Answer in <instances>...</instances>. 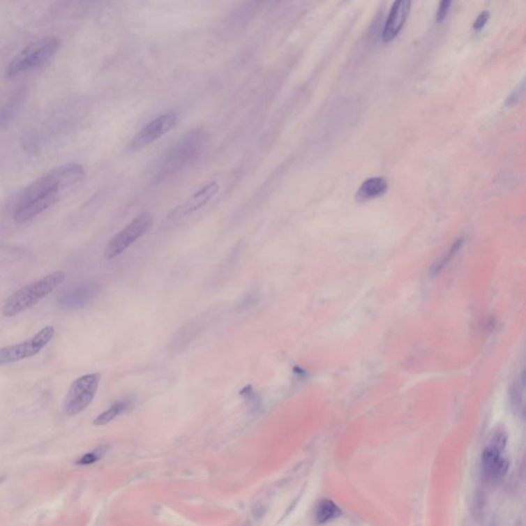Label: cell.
I'll return each instance as SVG.
<instances>
[{"label": "cell", "instance_id": "3957f363", "mask_svg": "<svg viewBox=\"0 0 526 526\" xmlns=\"http://www.w3.org/2000/svg\"><path fill=\"white\" fill-rule=\"evenodd\" d=\"M203 139V132L197 130L183 135L178 142L163 154L156 168V178L164 179L188 164L201 149Z\"/></svg>", "mask_w": 526, "mask_h": 526}, {"label": "cell", "instance_id": "d6986e66", "mask_svg": "<svg viewBox=\"0 0 526 526\" xmlns=\"http://www.w3.org/2000/svg\"><path fill=\"white\" fill-rule=\"evenodd\" d=\"M452 0H440L439 1L438 10H437L436 21L437 23L441 24L445 21L451 10Z\"/></svg>", "mask_w": 526, "mask_h": 526}, {"label": "cell", "instance_id": "52a82bcc", "mask_svg": "<svg viewBox=\"0 0 526 526\" xmlns=\"http://www.w3.org/2000/svg\"><path fill=\"white\" fill-rule=\"evenodd\" d=\"M54 334H55V329L53 326H47L28 340L18 345L2 347L0 349V366L13 364L24 359L38 355L39 352L47 347V343H51Z\"/></svg>", "mask_w": 526, "mask_h": 526}, {"label": "cell", "instance_id": "2e32d148", "mask_svg": "<svg viewBox=\"0 0 526 526\" xmlns=\"http://www.w3.org/2000/svg\"><path fill=\"white\" fill-rule=\"evenodd\" d=\"M339 515V509L330 499H324L319 504L316 511V518L319 523H325Z\"/></svg>", "mask_w": 526, "mask_h": 526}, {"label": "cell", "instance_id": "8992f818", "mask_svg": "<svg viewBox=\"0 0 526 526\" xmlns=\"http://www.w3.org/2000/svg\"><path fill=\"white\" fill-rule=\"evenodd\" d=\"M101 376L98 373L77 378L69 389L64 402V412L68 416L80 414L90 406L99 388Z\"/></svg>", "mask_w": 526, "mask_h": 526}, {"label": "cell", "instance_id": "5bb4252c", "mask_svg": "<svg viewBox=\"0 0 526 526\" xmlns=\"http://www.w3.org/2000/svg\"><path fill=\"white\" fill-rule=\"evenodd\" d=\"M386 188H388V183L384 178H370V179L366 180L359 188L357 199L361 202L375 199V197L384 195Z\"/></svg>", "mask_w": 526, "mask_h": 526}, {"label": "cell", "instance_id": "9c48e42d", "mask_svg": "<svg viewBox=\"0 0 526 526\" xmlns=\"http://www.w3.org/2000/svg\"><path fill=\"white\" fill-rule=\"evenodd\" d=\"M505 441L502 435L486 447L482 456V476L488 483L499 481L507 473L509 462L503 456Z\"/></svg>", "mask_w": 526, "mask_h": 526}, {"label": "cell", "instance_id": "30bf717a", "mask_svg": "<svg viewBox=\"0 0 526 526\" xmlns=\"http://www.w3.org/2000/svg\"><path fill=\"white\" fill-rule=\"evenodd\" d=\"M219 188H220L216 181L209 182L205 186L191 195L186 202L171 209L166 216L167 220L170 223H176L193 214L195 211L205 207L209 202L212 201L215 195L218 193Z\"/></svg>", "mask_w": 526, "mask_h": 526}, {"label": "cell", "instance_id": "ffe728a7", "mask_svg": "<svg viewBox=\"0 0 526 526\" xmlns=\"http://www.w3.org/2000/svg\"><path fill=\"white\" fill-rule=\"evenodd\" d=\"M489 18H490V13L488 10H483V12L480 13L479 16L474 22L473 29L475 31H480V30L483 29L489 21Z\"/></svg>", "mask_w": 526, "mask_h": 526}, {"label": "cell", "instance_id": "ac0fdd59", "mask_svg": "<svg viewBox=\"0 0 526 526\" xmlns=\"http://www.w3.org/2000/svg\"><path fill=\"white\" fill-rule=\"evenodd\" d=\"M460 246H462V241L460 240L458 241V242H456V244L452 246L451 250L445 254L444 257H443L442 260H439V262H437V264H435L434 266L432 267V271H434V273H439V271H440L447 263L451 262L454 254H456V252H458V250L460 249Z\"/></svg>", "mask_w": 526, "mask_h": 526}, {"label": "cell", "instance_id": "277c9868", "mask_svg": "<svg viewBox=\"0 0 526 526\" xmlns=\"http://www.w3.org/2000/svg\"><path fill=\"white\" fill-rule=\"evenodd\" d=\"M61 45V40L57 38H45L36 41L26 47L19 55L8 65L6 75L8 78L31 70L47 63Z\"/></svg>", "mask_w": 526, "mask_h": 526}, {"label": "cell", "instance_id": "6da1fadb", "mask_svg": "<svg viewBox=\"0 0 526 526\" xmlns=\"http://www.w3.org/2000/svg\"><path fill=\"white\" fill-rule=\"evenodd\" d=\"M84 177H86V172L84 167L75 163H68V164L51 170L49 173L30 184L19 195L18 201L15 205V210L38 199V197L49 191L55 190V189L62 190L68 186H75L77 182L82 181Z\"/></svg>", "mask_w": 526, "mask_h": 526}, {"label": "cell", "instance_id": "7a4b0ae2", "mask_svg": "<svg viewBox=\"0 0 526 526\" xmlns=\"http://www.w3.org/2000/svg\"><path fill=\"white\" fill-rule=\"evenodd\" d=\"M66 279L64 271H54L38 281L31 283L8 297L2 308L3 316L15 317L43 301Z\"/></svg>", "mask_w": 526, "mask_h": 526}, {"label": "cell", "instance_id": "7c38bea8", "mask_svg": "<svg viewBox=\"0 0 526 526\" xmlns=\"http://www.w3.org/2000/svg\"><path fill=\"white\" fill-rule=\"evenodd\" d=\"M412 0H395L382 29V39L384 43L394 40L403 29L412 12Z\"/></svg>", "mask_w": 526, "mask_h": 526}, {"label": "cell", "instance_id": "8fae6325", "mask_svg": "<svg viewBox=\"0 0 526 526\" xmlns=\"http://www.w3.org/2000/svg\"><path fill=\"white\" fill-rule=\"evenodd\" d=\"M99 291L96 283H80L64 291L58 299V304L64 310H77L94 301Z\"/></svg>", "mask_w": 526, "mask_h": 526}, {"label": "cell", "instance_id": "4fadbf2b", "mask_svg": "<svg viewBox=\"0 0 526 526\" xmlns=\"http://www.w3.org/2000/svg\"><path fill=\"white\" fill-rule=\"evenodd\" d=\"M61 199V190L49 191L45 195H40L38 199L29 202L26 205L22 206L17 210H15L14 220L17 225L27 223L31 220L34 217L38 216L40 213L45 212V210L53 207Z\"/></svg>", "mask_w": 526, "mask_h": 526}, {"label": "cell", "instance_id": "e0dca14e", "mask_svg": "<svg viewBox=\"0 0 526 526\" xmlns=\"http://www.w3.org/2000/svg\"><path fill=\"white\" fill-rule=\"evenodd\" d=\"M105 451L106 447L102 446L95 449V451L88 452V453L84 454V456H82V458L76 460V465L87 466V465L94 464V463L98 462L104 456Z\"/></svg>", "mask_w": 526, "mask_h": 526}, {"label": "cell", "instance_id": "5b68a950", "mask_svg": "<svg viewBox=\"0 0 526 526\" xmlns=\"http://www.w3.org/2000/svg\"><path fill=\"white\" fill-rule=\"evenodd\" d=\"M152 225L149 213H141L110 241L104 251L106 260H113L129 249L135 242L149 232Z\"/></svg>", "mask_w": 526, "mask_h": 526}, {"label": "cell", "instance_id": "9a60e30c", "mask_svg": "<svg viewBox=\"0 0 526 526\" xmlns=\"http://www.w3.org/2000/svg\"><path fill=\"white\" fill-rule=\"evenodd\" d=\"M132 401L131 399H121L119 401L113 403L107 410L102 412L101 414L98 415L94 419V425L97 427H101V426L107 425L113 419H117L119 415L127 412L131 407Z\"/></svg>", "mask_w": 526, "mask_h": 526}, {"label": "cell", "instance_id": "44dd1931", "mask_svg": "<svg viewBox=\"0 0 526 526\" xmlns=\"http://www.w3.org/2000/svg\"><path fill=\"white\" fill-rule=\"evenodd\" d=\"M3 479H4L3 477H0V483H1L2 481H3Z\"/></svg>", "mask_w": 526, "mask_h": 526}, {"label": "cell", "instance_id": "ba28073f", "mask_svg": "<svg viewBox=\"0 0 526 526\" xmlns=\"http://www.w3.org/2000/svg\"><path fill=\"white\" fill-rule=\"evenodd\" d=\"M177 123V115L174 112H167L152 119L144 128L140 130L130 143V149L138 151L149 146L152 143L162 138L167 133L172 131Z\"/></svg>", "mask_w": 526, "mask_h": 526}]
</instances>
